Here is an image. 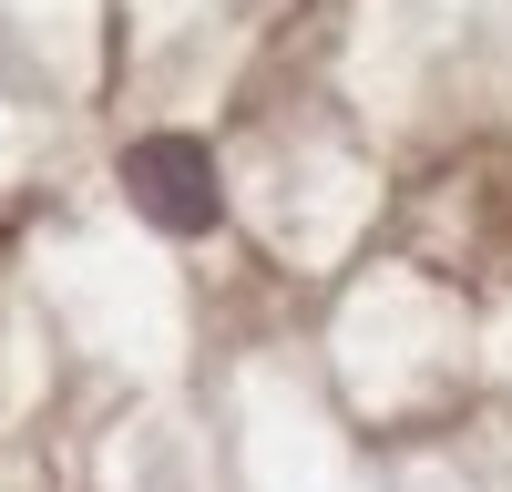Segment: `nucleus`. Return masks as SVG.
<instances>
[{
	"mask_svg": "<svg viewBox=\"0 0 512 492\" xmlns=\"http://www.w3.org/2000/svg\"><path fill=\"white\" fill-rule=\"evenodd\" d=\"M123 185H134V205H144L164 236H205V226L226 216L216 154H205L195 134H144L134 154H123Z\"/></svg>",
	"mask_w": 512,
	"mask_h": 492,
	"instance_id": "1",
	"label": "nucleus"
}]
</instances>
